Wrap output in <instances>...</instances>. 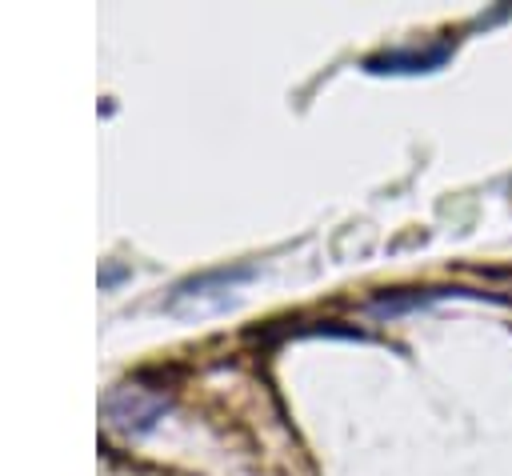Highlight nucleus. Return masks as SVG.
Segmentation results:
<instances>
[{
	"mask_svg": "<svg viewBox=\"0 0 512 476\" xmlns=\"http://www.w3.org/2000/svg\"><path fill=\"white\" fill-rule=\"evenodd\" d=\"M452 56V44L448 40H436V44H412V48H396V52H380V56H368L364 68L368 72H392V76H416V72H436L444 60Z\"/></svg>",
	"mask_w": 512,
	"mask_h": 476,
	"instance_id": "f257e3e1",
	"label": "nucleus"
},
{
	"mask_svg": "<svg viewBox=\"0 0 512 476\" xmlns=\"http://www.w3.org/2000/svg\"><path fill=\"white\" fill-rule=\"evenodd\" d=\"M116 396L120 400H128V408H120V404H104V412H108V420H112V428H120V432H144V428H152V420L164 412V396H156V392H144V388H116Z\"/></svg>",
	"mask_w": 512,
	"mask_h": 476,
	"instance_id": "f03ea898",
	"label": "nucleus"
}]
</instances>
